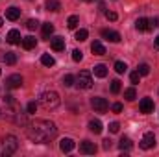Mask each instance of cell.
<instances>
[{
	"instance_id": "obj_1",
	"label": "cell",
	"mask_w": 159,
	"mask_h": 157,
	"mask_svg": "<svg viewBox=\"0 0 159 157\" xmlns=\"http://www.w3.org/2000/svg\"><path fill=\"white\" fill-rule=\"evenodd\" d=\"M26 135L32 142H37V144H46L50 142L52 139H56L57 135V128L54 122L50 120H44V118H35L32 124H28L26 128Z\"/></svg>"
},
{
	"instance_id": "obj_2",
	"label": "cell",
	"mask_w": 159,
	"mask_h": 157,
	"mask_svg": "<svg viewBox=\"0 0 159 157\" xmlns=\"http://www.w3.org/2000/svg\"><path fill=\"white\" fill-rule=\"evenodd\" d=\"M19 148V141L15 135H4L0 137V157H9L13 155Z\"/></svg>"
},
{
	"instance_id": "obj_3",
	"label": "cell",
	"mask_w": 159,
	"mask_h": 157,
	"mask_svg": "<svg viewBox=\"0 0 159 157\" xmlns=\"http://www.w3.org/2000/svg\"><path fill=\"white\" fill-rule=\"evenodd\" d=\"M39 102L44 109H56V107L61 104L59 94H57L56 91H46V92H43L41 98H39Z\"/></svg>"
},
{
	"instance_id": "obj_4",
	"label": "cell",
	"mask_w": 159,
	"mask_h": 157,
	"mask_svg": "<svg viewBox=\"0 0 159 157\" xmlns=\"http://www.w3.org/2000/svg\"><path fill=\"white\" fill-rule=\"evenodd\" d=\"M76 85H78L80 89H91L93 87V76H91V72H87V70H81L78 76H76Z\"/></svg>"
},
{
	"instance_id": "obj_5",
	"label": "cell",
	"mask_w": 159,
	"mask_h": 157,
	"mask_svg": "<svg viewBox=\"0 0 159 157\" xmlns=\"http://www.w3.org/2000/svg\"><path fill=\"white\" fill-rule=\"evenodd\" d=\"M91 105H93V109L94 111H98V113H106L107 111V102H106V98H100V96H96V98H93L91 100Z\"/></svg>"
},
{
	"instance_id": "obj_6",
	"label": "cell",
	"mask_w": 159,
	"mask_h": 157,
	"mask_svg": "<svg viewBox=\"0 0 159 157\" xmlns=\"http://www.w3.org/2000/svg\"><path fill=\"white\" fill-rule=\"evenodd\" d=\"M154 146H156V135H154L152 131L144 133V137H143V141H141V148H143V150H150V148H154Z\"/></svg>"
},
{
	"instance_id": "obj_7",
	"label": "cell",
	"mask_w": 159,
	"mask_h": 157,
	"mask_svg": "<svg viewBox=\"0 0 159 157\" xmlns=\"http://www.w3.org/2000/svg\"><path fill=\"white\" fill-rule=\"evenodd\" d=\"M20 85H22V76L20 74H11L6 79V87L7 89H19Z\"/></svg>"
},
{
	"instance_id": "obj_8",
	"label": "cell",
	"mask_w": 159,
	"mask_h": 157,
	"mask_svg": "<svg viewBox=\"0 0 159 157\" xmlns=\"http://www.w3.org/2000/svg\"><path fill=\"white\" fill-rule=\"evenodd\" d=\"M80 152L85 154V155H94L96 146H94V142H91V141H81V144H80Z\"/></svg>"
},
{
	"instance_id": "obj_9",
	"label": "cell",
	"mask_w": 159,
	"mask_h": 157,
	"mask_svg": "<svg viewBox=\"0 0 159 157\" xmlns=\"http://www.w3.org/2000/svg\"><path fill=\"white\" fill-rule=\"evenodd\" d=\"M139 109H141V113H144V115L152 113V111H154V100H152V98H143L141 104H139Z\"/></svg>"
},
{
	"instance_id": "obj_10",
	"label": "cell",
	"mask_w": 159,
	"mask_h": 157,
	"mask_svg": "<svg viewBox=\"0 0 159 157\" xmlns=\"http://www.w3.org/2000/svg\"><path fill=\"white\" fill-rule=\"evenodd\" d=\"M59 150H61L63 154L72 152V150H74V141H72V139H69V137L61 139V142H59Z\"/></svg>"
},
{
	"instance_id": "obj_11",
	"label": "cell",
	"mask_w": 159,
	"mask_h": 157,
	"mask_svg": "<svg viewBox=\"0 0 159 157\" xmlns=\"http://www.w3.org/2000/svg\"><path fill=\"white\" fill-rule=\"evenodd\" d=\"M102 37L107 41H111V43H119L120 41V34L119 32H115V30H102Z\"/></svg>"
},
{
	"instance_id": "obj_12",
	"label": "cell",
	"mask_w": 159,
	"mask_h": 157,
	"mask_svg": "<svg viewBox=\"0 0 159 157\" xmlns=\"http://www.w3.org/2000/svg\"><path fill=\"white\" fill-rule=\"evenodd\" d=\"M7 43L9 44H19L20 41H22V37H20V32L19 30H9V34H7Z\"/></svg>"
},
{
	"instance_id": "obj_13",
	"label": "cell",
	"mask_w": 159,
	"mask_h": 157,
	"mask_svg": "<svg viewBox=\"0 0 159 157\" xmlns=\"http://www.w3.org/2000/svg\"><path fill=\"white\" fill-rule=\"evenodd\" d=\"M50 46H52V50L61 52V50H65V39L63 37H54V39H50Z\"/></svg>"
},
{
	"instance_id": "obj_14",
	"label": "cell",
	"mask_w": 159,
	"mask_h": 157,
	"mask_svg": "<svg viewBox=\"0 0 159 157\" xmlns=\"http://www.w3.org/2000/svg\"><path fill=\"white\" fill-rule=\"evenodd\" d=\"M19 17H20V9H19V7L11 6V7L6 9V19H7V20H17Z\"/></svg>"
},
{
	"instance_id": "obj_15",
	"label": "cell",
	"mask_w": 159,
	"mask_h": 157,
	"mask_svg": "<svg viewBox=\"0 0 159 157\" xmlns=\"http://www.w3.org/2000/svg\"><path fill=\"white\" fill-rule=\"evenodd\" d=\"M91 52H93L94 56H104V54H106V46H104L100 41H94V43L91 44Z\"/></svg>"
},
{
	"instance_id": "obj_16",
	"label": "cell",
	"mask_w": 159,
	"mask_h": 157,
	"mask_svg": "<svg viewBox=\"0 0 159 157\" xmlns=\"http://www.w3.org/2000/svg\"><path fill=\"white\" fill-rule=\"evenodd\" d=\"M20 43H22V48H26V50H32V48H35L37 39H35L34 35H28V37H24Z\"/></svg>"
},
{
	"instance_id": "obj_17",
	"label": "cell",
	"mask_w": 159,
	"mask_h": 157,
	"mask_svg": "<svg viewBox=\"0 0 159 157\" xmlns=\"http://www.w3.org/2000/svg\"><path fill=\"white\" fill-rule=\"evenodd\" d=\"M135 28H137V32H148V30H150V22H148V19H137Z\"/></svg>"
},
{
	"instance_id": "obj_18",
	"label": "cell",
	"mask_w": 159,
	"mask_h": 157,
	"mask_svg": "<svg viewBox=\"0 0 159 157\" xmlns=\"http://www.w3.org/2000/svg\"><path fill=\"white\" fill-rule=\"evenodd\" d=\"M93 72H94L96 78H106V76H107V69H106V65H94Z\"/></svg>"
},
{
	"instance_id": "obj_19",
	"label": "cell",
	"mask_w": 159,
	"mask_h": 157,
	"mask_svg": "<svg viewBox=\"0 0 159 157\" xmlns=\"http://www.w3.org/2000/svg\"><path fill=\"white\" fill-rule=\"evenodd\" d=\"M89 129H91L93 133H96V135H98V133H102L104 126H102V122H100V120H91V122H89Z\"/></svg>"
},
{
	"instance_id": "obj_20",
	"label": "cell",
	"mask_w": 159,
	"mask_h": 157,
	"mask_svg": "<svg viewBox=\"0 0 159 157\" xmlns=\"http://www.w3.org/2000/svg\"><path fill=\"white\" fill-rule=\"evenodd\" d=\"M44 6H46V9H48V11H54V13L61 9V2H59V0H46V4H44Z\"/></svg>"
},
{
	"instance_id": "obj_21",
	"label": "cell",
	"mask_w": 159,
	"mask_h": 157,
	"mask_svg": "<svg viewBox=\"0 0 159 157\" xmlns=\"http://www.w3.org/2000/svg\"><path fill=\"white\" fill-rule=\"evenodd\" d=\"M131 146H133V144H131V141H129L128 137H122V139H120L119 148L122 150V152H128V150H131Z\"/></svg>"
},
{
	"instance_id": "obj_22",
	"label": "cell",
	"mask_w": 159,
	"mask_h": 157,
	"mask_svg": "<svg viewBox=\"0 0 159 157\" xmlns=\"http://www.w3.org/2000/svg\"><path fill=\"white\" fill-rule=\"evenodd\" d=\"M52 34H54V24H50V22L43 24V37H44V39H48Z\"/></svg>"
},
{
	"instance_id": "obj_23",
	"label": "cell",
	"mask_w": 159,
	"mask_h": 157,
	"mask_svg": "<svg viewBox=\"0 0 159 157\" xmlns=\"http://www.w3.org/2000/svg\"><path fill=\"white\" fill-rule=\"evenodd\" d=\"M124 98H126L128 102H133V100L137 98V92H135V89H133V87L126 89V91H124Z\"/></svg>"
},
{
	"instance_id": "obj_24",
	"label": "cell",
	"mask_w": 159,
	"mask_h": 157,
	"mask_svg": "<svg viewBox=\"0 0 159 157\" xmlns=\"http://www.w3.org/2000/svg\"><path fill=\"white\" fill-rule=\"evenodd\" d=\"M41 63H43L44 67H54V63H56V59H54L52 56H48V54H44V56L41 57Z\"/></svg>"
},
{
	"instance_id": "obj_25",
	"label": "cell",
	"mask_w": 159,
	"mask_h": 157,
	"mask_svg": "<svg viewBox=\"0 0 159 157\" xmlns=\"http://www.w3.org/2000/svg\"><path fill=\"white\" fill-rule=\"evenodd\" d=\"M4 61H6L7 65H15V63H17V56H15L13 52H6V56H4Z\"/></svg>"
},
{
	"instance_id": "obj_26",
	"label": "cell",
	"mask_w": 159,
	"mask_h": 157,
	"mask_svg": "<svg viewBox=\"0 0 159 157\" xmlns=\"http://www.w3.org/2000/svg\"><path fill=\"white\" fill-rule=\"evenodd\" d=\"M78 22H80L78 17H76V15H70V17H69V20H67V26H69L70 30H74V28L78 26Z\"/></svg>"
},
{
	"instance_id": "obj_27",
	"label": "cell",
	"mask_w": 159,
	"mask_h": 157,
	"mask_svg": "<svg viewBox=\"0 0 159 157\" xmlns=\"http://www.w3.org/2000/svg\"><path fill=\"white\" fill-rule=\"evenodd\" d=\"M137 72H139L141 76H146V74H150V67H148L146 63H141V65L137 67Z\"/></svg>"
},
{
	"instance_id": "obj_28",
	"label": "cell",
	"mask_w": 159,
	"mask_h": 157,
	"mask_svg": "<svg viewBox=\"0 0 159 157\" xmlns=\"http://www.w3.org/2000/svg\"><path fill=\"white\" fill-rule=\"evenodd\" d=\"M74 81H76V78H74L72 74H65V78H63V85H65V87H70V85H74Z\"/></svg>"
},
{
	"instance_id": "obj_29",
	"label": "cell",
	"mask_w": 159,
	"mask_h": 157,
	"mask_svg": "<svg viewBox=\"0 0 159 157\" xmlns=\"http://www.w3.org/2000/svg\"><path fill=\"white\" fill-rule=\"evenodd\" d=\"M126 69H128V65H126V63H122V61H117V63H115V70H117L119 74H124V72H126Z\"/></svg>"
},
{
	"instance_id": "obj_30",
	"label": "cell",
	"mask_w": 159,
	"mask_h": 157,
	"mask_svg": "<svg viewBox=\"0 0 159 157\" xmlns=\"http://www.w3.org/2000/svg\"><path fill=\"white\" fill-rule=\"evenodd\" d=\"M87 35H89V34H87V30H83V28H81V30L76 32V41H85V39H87Z\"/></svg>"
},
{
	"instance_id": "obj_31",
	"label": "cell",
	"mask_w": 159,
	"mask_h": 157,
	"mask_svg": "<svg viewBox=\"0 0 159 157\" xmlns=\"http://www.w3.org/2000/svg\"><path fill=\"white\" fill-rule=\"evenodd\" d=\"M111 92H113V94L120 92V81L119 79H113V81H111Z\"/></svg>"
},
{
	"instance_id": "obj_32",
	"label": "cell",
	"mask_w": 159,
	"mask_h": 157,
	"mask_svg": "<svg viewBox=\"0 0 159 157\" xmlns=\"http://www.w3.org/2000/svg\"><path fill=\"white\" fill-rule=\"evenodd\" d=\"M37 26H39V22H37L35 19H30V20L26 22V28H28V30H35Z\"/></svg>"
},
{
	"instance_id": "obj_33",
	"label": "cell",
	"mask_w": 159,
	"mask_h": 157,
	"mask_svg": "<svg viewBox=\"0 0 159 157\" xmlns=\"http://www.w3.org/2000/svg\"><path fill=\"white\" fill-rule=\"evenodd\" d=\"M129 79H131L133 85H137V83L141 81V74H139V72H131V74H129Z\"/></svg>"
},
{
	"instance_id": "obj_34",
	"label": "cell",
	"mask_w": 159,
	"mask_h": 157,
	"mask_svg": "<svg viewBox=\"0 0 159 157\" xmlns=\"http://www.w3.org/2000/svg\"><path fill=\"white\" fill-rule=\"evenodd\" d=\"M81 57H83V54H81V50H72V59L78 63V61H81Z\"/></svg>"
},
{
	"instance_id": "obj_35",
	"label": "cell",
	"mask_w": 159,
	"mask_h": 157,
	"mask_svg": "<svg viewBox=\"0 0 159 157\" xmlns=\"http://www.w3.org/2000/svg\"><path fill=\"white\" fill-rule=\"evenodd\" d=\"M148 22H150V30H154V28H159V17L148 19Z\"/></svg>"
},
{
	"instance_id": "obj_36",
	"label": "cell",
	"mask_w": 159,
	"mask_h": 157,
	"mask_svg": "<svg viewBox=\"0 0 159 157\" xmlns=\"http://www.w3.org/2000/svg\"><path fill=\"white\" fill-rule=\"evenodd\" d=\"M119 129H120L119 122H111V124H109V131H111V133H119Z\"/></svg>"
},
{
	"instance_id": "obj_37",
	"label": "cell",
	"mask_w": 159,
	"mask_h": 157,
	"mask_svg": "<svg viewBox=\"0 0 159 157\" xmlns=\"http://www.w3.org/2000/svg\"><path fill=\"white\" fill-rule=\"evenodd\" d=\"M26 109H28V113H35V111H37V102H30V104L26 105Z\"/></svg>"
},
{
	"instance_id": "obj_38",
	"label": "cell",
	"mask_w": 159,
	"mask_h": 157,
	"mask_svg": "<svg viewBox=\"0 0 159 157\" xmlns=\"http://www.w3.org/2000/svg\"><path fill=\"white\" fill-rule=\"evenodd\" d=\"M106 19L107 20H117V13L115 11H106Z\"/></svg>"
},
{
	"instance_id": "obj_39",
	"label": "cell",
	"mask_w": 159,
	"mask_h": 157,
	"mask_svg": "<svg viewBox=\"0 0 159 157\" xmlns=\"http://www.w3.org/2000/svg\"><path fill=\"white\" fill-rule=\"evenodd\" d=\"M111 109H113L115 113H120V111H122V104H119V102H117V104H113V107H111Z\"/></svg>"
},
{
	"instance_id": "obj_40",
	"label": "cell",
	"mask_w": 159,
	"mask_h": 157,
	"mask_svg": "<svg viewBox=\"0 0 159 157\" xmlns=\"http://www.w3.org/2000/svg\"><path fill=\"white\" fill-rule=\"evenodd\" d=\"M111 148V141L109 139H104V150H109Z\"/></svg>"
},
{
	"instance_id": "obj_41",
	"label": "cell",
	"mask_w": 159,
	"mask_h": 157,
	"mask_svg": "<svg viewBox=\"0 0 159 157\" xmlns=\"http://www.w3.org/2000/svg\"><path fill=\"white\" fill-rule=\"evenodd\" d=\"M4 102L11 105V104H13V96H9V94H6V98H4Z\"/></svg>"
},
{
	"instance_id": "obj_42",
	"label": "cell",
	"mask_w": 159,
	"mask_h": 157,
	"mask_svg": "<svg viewBox=\"0 0 159 157\" xmlns=\"http://www.w3.org/2000/svg\"><path fill=\"white\" fill-rule=\"evenodd\" d=\"M156 48H157V50H159V35H157V37H156Z\"/></svg>"
},
{
	"instance_id": "obj_43",
	"label": "cell",
	"mask_w": 159,
	"mask_h": 157,
	"mask_svg": "<svg viewBox=\"0 0 159 157\" xmlns=\"http://www.w3.org/2000/svg\"><path fill=\"white\" fill-rule=\"evenodd\" d=\"M83 2H93V0H83Z\"/></svg>"
},
{
	"instance_id": "obj_44",
	"label": "cell",
	"mask_w": 159,
	"mask_h": 157,
	"mask_svg": "<svg viewBox=\"0 0 159 157\" xmlns=\"http://www.w3.org/2000/svg\"><path fill=\"white\" fill-rule=\"evenodd\" d=\"M0 26H2V19H0Z\"/></svg>"
},
{
	"instance_id": "obj_45",
	"label": "cell",
	"mask_w": 159,
	"mask_h": 157,
	"mask_svg": "<svg viewBox=\"0 0 159 157\" xmlns=\"http://www.w3.org/2000/svg\"><path fill=\"white\" fill-rule=\"evenodd\" d=\"M0 74H2V70H0Z\"/></svg>"
}]
</instances>
